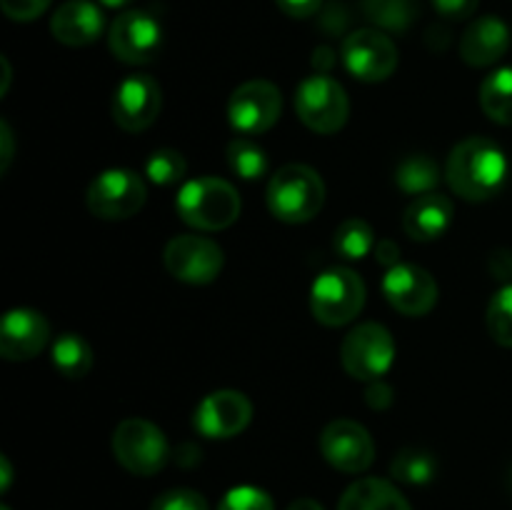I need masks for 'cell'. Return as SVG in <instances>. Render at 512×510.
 Wrapping results in <instances>:
<instances>
[{
  "instance_id": "1",
  "label": "cell",
  "mask_w": 512,
  "mask_h": 510,
  "mask_svg": "<svg viewBox=\"0 0 512 510\" xmlns=\"http://www.w3.org/2000/svg\"><path fill=\"white\" fill-rule=\"evenodd\" d=\"M450 190L470 203L490 200L508 180V155L488 138H468L455 145L445 163Z\"/></svg>"
},
{
  "instance_id": "2",
  "label": "cell",
  "mask_w": 512,
  "mask_h": 510,
  "mask_svg": "<svg viewBox=\"0 0 512 510\" xmlns=\"http://www.w3.org/2000/svg\"><path fill=\"white\" fill-rule=\"evenodd\" d=\"M175 208L190 228L215 233V230L230 228L238 220L243 203H240L238 190L228 180L205 175V178L183 183L175 198Z\"/></svg>"
},
{
  "instance_id": "3",
  "label": "cell",
  "mask_w": 512,
  "mask_h": 510,
  "mask_svg": "<svg viewBox=\"0 0 512 510\" xmlns=\"http://www.w3.org/2000/svg\"><path fill=\"white\" fill-rule=\"evenodd\" d=\"M265 200L270 213L283 223H308L323 210L325 183L310 165H285L270 178Z\"/></svg>"
},
{
  "instance_id": "4",
  "label": "cell",
  "mask_w": 512,
  "mask_h": 510,
  "mask_svg": "<svg viewBox=\"0 0 512 510\" xmlns=\"http://www.w3.org/2000/svg\"><path fill=\"white\" fill-rule=\"evenodd\" d=\"M365 305V283L355 270L330 268L315 278L310 288V310L328 328L348 325Z\"/></svg>"
},
{
  "instance_id": "5",
  "label": "cell",
  "mask_w": 512,
  "mask_h": 510,
  "mask_svg": "<svg viewBox=\"0 0 512 510\" xmlns=\"http://www.w3.org/2000/svg\"><path fill=\"white\" fill-rule=\"evenodd\" d=\"M295 113L313 133L333 135L348 123L350 100L338 80L313 73L295 90Z\"/></svg>"
},
{
  "instance_id": "6",
  "label": "cell",
  "mask_w": 512,
  "mask_h": 510,
  "mask_svg": "<svg viewBox=\"0 0 512 510\" xmlns=\"http://www.w3.org/2000/svg\"><path fill=\"white\" fill-rule=\"evenodd\" d=\"M395 340L390 330L380 323H360L340 343V363L345 373L355 380H383L393 368Z\"/></svg>"
},
{
  "instance_id": "7",
  "label": "cell",
  "mask_w": 512,
  "mask_h": 510,
  "mask_svg": "<svg viewBox=\"0 0 512 510\" xmlns=\"http://www.w3.org/2000/svg\"><path fill=\"white\" fill-rule=\"evenodd\" d=\"M113 455L128 473L150 478L165 468L170 448L158 425L145 418H128L115 428Z\"/></svg>"
},
{
  "instance_id": "8",
  "label": "cell",
  "mask_w": 512,
  "mask_h": 510,
  "mask_svg": "<svg viewBox=\"0 0 512 510\" xmlns=\"http://www.w3.org/2000/svg\"><path fill=\"white\" fill-rule=\"evenodd\" d=\"M148 198L145 180L138 173L125 168H113L100 173L90 183L85 203L88 210L100 220H125L133 218Z\"/></svg>"
},
{
  "instance_id": "9",
  "label": "cell",
  "mask_w": 512,
  "mask_h": 510,
  "mask_svg": "<svg viewBox=\"0 0 512 510\" xmlns=\"http://www.w3.org/2000/svg\"><path fill=\"white\" fill-rule=\"evenodd\" d=\"M340 60L353 78L365 83L388 80L398 68V48L378 28H360L345 35Z\"/></svg>"
},
{
  "instance_id": "10",
  "label": "cell",
  "mask_w": 512,
  "mask_h": 510,
  "mask_svg": "<svg viewBox=\"0 0 512 510\" xmlns=\"http://www.w3.org/2000/svg\"><path fill=\"white\" fill-rule=\"evenodd\" d=\"M108 45L120 63H153L163 48V28L145 10H125L110 25Z\"/></svg>"
},
{
  "instance_id": "11",
  "label": "cell",
  "mask_w": 512,
  "mask_h": 510,
  "mask_svg": "<svg viewBox=\"0 0 512 510\" xmlns=\"http://www.w3.org/2000/svg\"><path fill=\"white\" fill-rule=\"evenodd\" d=\"M165 268L175 280L190 285H208L223 270V250L205 235H178L165 245Z\"/></svg>"
},
{
  "instance_id": "12",
  "label": "cell",
  "mask_w": 512,
  "mask_h": 510,
  "mask_svg": "<svg viewBox=\"0 0 512 510\" xmlns=\"http://www.w3.org/2000/svg\"><path fill=\"white\" fill-rule=\"evenodd\" d=\"M283 95L268 80H248L238 85L228 100V118L238 133L263 135L278 123Z\"/></svg>"
},
{
  "instance_id": "13",
  "label": "cell",
  "mask_w": 512,
  "mask_h": 510,
  "mask_svg": "<svg viewBox=\"0 0 512 510\" xmlns=\"http://www.w3.org/2000/svg\"><path fill=\"white\" fill-rule=\"evenodd\" d=\"M163 90L153 75L133 73L123 78L113 95V120L125 133H140L158 120Z\"/></svg>"
},
{
  "instance_id": "14",
  "label": "cell",
  "mask_w": 512,
  "mask_h": 510,
  "mask_svg": "<svg viewBox=\"0 0 512 510\" xmlns=\"http://www.w3.org/2000/svg\"><path fill=\"white\" fill-rule=\"evenodd\" d=\"M320 453L340 473H365L375 460V443L365 425L338 418L320 433Z\"/></svg>"
},
{
  "instance_id": "15",
  "label": "cell",
  "mask_w": 512,
  "mask_h": 510,
  "mask_svg": "<svg viewBox=\"0 0 512 510\" xmlns=\"http://www.w3.org/2000/svg\"><path fill=\"white\" fill-rule=\"evenodd\" d=\"M250 418H253V403L248 395L240 390H215L200 400L193 425L205 438L225 440L243 433Z\"/></svg>"
},
{
  "instance_id": "16",
  "label": "cell",
  "mask_w": 512,
  "mask_h": 510,
  "mask_svg": "<svg viewBox=\"0 0 512 510\" xmlns=\"http://www.w3.org/2000/svg\"><path fill=\"white\" fill-rule=\"evenodd\" d=\"M383 295L398 313L420 318V315H428L438 303V283L420 265L398 263L385 273Z\"/></svg>"
},
{
  "instance_id": "17",
  "label": "cell",
  "mask_w": 512,
  "mask_h": 510,
  "mask_svg": "<svg viewBox=\"0 0 512 510\" xmlns=\"http://www.w3.org/2000/svg\"><path fill=\"white\" fill-rule=\"evenodd\" d=\"M48 340L50 325L38 310L15 308L0 320V355L5 360H33L48 345Z\"/></svg>"
},
{
  "instance_id": "18",
  "label": "cell",
  "mask_w": 512,
  "mask_h": 510,
  "mask_svg": "<svg viewBox=\"0 0 512 510\" xmlns=\"http://www.w3.org/2000/svg\"><path fill=\"white\" fill-rule=\"evenodd\" d=\"M105 18L103 10L90 0H68L60 5L50 20V30L58 43L70 45V48H83V45L95 43L103 35Z\"/></svg>"
},
{
  "instance_id": "19",
  "label": "cell",
  "mask_w": 512,
  "mask_h": 510,
  "mask_svg": "<svg viewBox=\"0 0 512 510\" xmlns=\"http://www.w3.org/2000/svg\"><path fill=\"white\" fill-rule=\"evenodd\" d=\"M510 45V30L495 15L473 20L460 38V58L473 68H488L498 63Z\"/></svg>"
},
{
  "instance_id": "20",
  "label": "cell",
  "mask_w": 512,
  "mask_h": 510,
  "mask_svg": "<svg viewBox=\"0 0 512 510\" xmlns=\"http://www.w3.org/2000/svg\"><path fill=\"white\" fill-rule=\"evenodd\" d=\"M455 208L448 195L425 193L418 195L403 213V230L413 240L420 243H433L443 238L448 228L453 225Z\"/></svg>"
},
{
  "instance_id": "21",
  "label": "cell",
  "mask_w": 512,
  "mask_h": 510,
  "mask_svg": "<svg viewBox=\"0 0 512 510\" xmlns=\"http://www.w3.org/2000/svg\"><path fill=\"white\" fill-rule=\"evenodd\" d=\"M338 510H413L405 495L383 478H363L350 485Z\"/></svg>"
},
{
  "instance_id": "22",
  "label": "cell",
  "mask_w": 512,
  "mask_h": 510,
  "mask_svg": "<svg viewBox=\"0 0 512 510\" xmlns=\"http://www.w3.org/2000/svg\"><path fill=\"white\" fill-rule=\"evenodd\" d=\"M440 165L433 155L425 153H413L405 155L398 163V170H395V183L403 193L408 195H425L435 193V188L440 185Z\"/></svg>"
},
{
  "instance_id": "23",
  "label": "cell",
  "mask_w": 512,
  "mask_h": 510,
  "mask_svg": "<svg viewBox=\"0 0 512 510\" xmlns=\"http://www.w3.org/2000/svg\"><path fill=\"white\" fill-rule=\"evenodd\" d=\"M50 358H53V368L58 370L63 378L78 380L85 378L93 368V348L88 345V340L78 333H63L53 340V350H50Z\"/></svg>"
},
{
  "instance_id": "24",
  "label": "cell",
  "mask_w": 512,
  "mask_h": 510,
  "mask_svg": "<svg viewBox=\"0 0 512 510\" xmlns=\"http://www.w3.org/2000/svg\"><path fill=\"white\" fill-rule=\"evenodd\" d=\"M480 108L493 123L512 125V65L485 75L480 85Z\"/></svg>"
},
{
  "instance_id": "25",
  "label": "cell",
  "mask_w": 512,
  "mask_h": 510,
  "mask_svg": "<svg viewBox=\"0 0 512 510\" xmlns=\"http://www.w3.org/2000/svg\"><path fill=\"white\" fill-rule=\"evenodd\" d=\"M363 13L378 30L403 33L415 23L420 8L418 0H363Z\"/></svg>"
},
{
  "instance_id": "26",
  "label": "cell",
  "mask_w": 512,
  "mask_h": 510,
  "mask_svg": "<svg viewBox=\"0 0 512 510\" xmlns=\"http://www.w3.org/2000/svg\"><path fill=\"white\" fill-rule=\"evenodd\" d=\"M390 473L405 485H428L438 475V460L428 450L403 448L390 463Z\"/></svg>"
},
{
  "instance_id": "27",
  "label": "cell",
  "mask_w": 512,
  "mask_h": 510,
  "mask_svg": "<svg viewBox=\"0 0 512 510\" xmlns=\"http://www.w3.org/2000/svg\"><path fill=\"white\" fill-rule=\"evenodd\" d=\"M225 158H228L230 170L243 180H258L268 173V155L250 138L230 140Z\"/></svg>"
},
{
  "instance_id": "28",
  "label": "cell",
  "mask_w": 512,
  "mask_h": 510,
  "mask_svg": "<svg viewBox=\"0 0 512 510\" xmlns=\"http://www.w3.org/2000/svg\"><path fill=\"white\" fill-rule=\"evenodd\" d=\"M335 253L345 260H363L375 248V233L363 218H348L335 230Z\"/></svg>"
},
{
  "instance_id": "29",
  "label": "cell",
  "mask_w": 512,
  "mask_h": 510,
  "mask_svg": "<svg viewBox=\"0 0 512 510\" xmlns=\"http://www.w3.org/2000/svg\"><path fill=\"white\" fill-rule=\"evenodd\" d=\"M188 173V163L183 155L173 148H160L145 160V175L155 185H173L180 183Z\"/></svg>"
},
{
  "instance_id": "30",
  "label": "cell",
  "mask_w": 512,
  "mask_h": 510,
  "mask_svg": "<svg viewBox=\"0 0 512 510\" xmlns=\"http://www.w3.org/2000/svg\"><path fill=\"white\" fill-rule=\"evenodd\" d=\"M488 330L503 348H512V285H505L493 295L488 305Z\"/></svg>"
},
{
  "instance_id": "31",
  "label": "cell",
  "mask_w": 512,
  "mask_h": 510,
  "mask_svg": "<svg viewBox=\"0 0 512 510\" xmlns=\"http://www.w3.org/2000/svg\"><path fill=\"white\" fill-rule=\"evenodd\" d=\"M218 510H275L273 498L255 485H238L220 500Z\"/></svg>"
},
{
  "instance_id": "32",
  "label": "cell",
  "mask_w": 512,
  "mask_h": 510,
  "mask_svg": "<svg viewBox=\"0 0 512 510\" xmlns=\"http://www.w3.org/2000/svg\"><path fill=\"white\" fill-rule=\"evenodd\" d=\"M150 510H208V500L198 493V490L175 488L155 498Z\"/></svg>"
},
{
  "instance_id": "33",
  "label": "cell",
  "mask_w": 512,
  "mask_h": 510,
  "mask_svg": "<svg viewBox=\"0 0 512 510\" xmlns=\"http://www.w3.org/2000/svg\"><path fill=\"white\" fill-rule=\"evenodd\" d=\"M53 0H0V8L8 15L10 20H18V23H28V20L40 18V15L48 10V5Z\"/></svg>"
},
{
  "instance_id": "34",
  "label": "cell",
  "mask_w": 512,
  "mask_h": 510,
  "mask_svg": "<svg viewBox=\"0 0 512 510\" xmlns=\"http://www.w3.org/2000/svg\"><path fill=\"white\" fill-rule=\"evenodd\" d=\"M480 0H433L435 10L448 20H465L478 10Z\"/></svg>"
},
{
  "instance_id": "35",
  "label": "cell",
  "mask_w": 512,
  "mask_h": 510,
  "mask_svg": "<svg viewBox=\"0 0 512 510\" xmlns=\"http://www.w3.org/2000/svg\"><path fill=\"white\" fill-rule=\"evenodd\" d=\"M365 403L373 410L390 408V403H393V388L388 383H383V380H373L368 385V390H365Z\"/></svg>"
},
{
  "instance_id": "36",
  "label": "cell",
  "mask_w": 512,
  "mask_h": 510,
  "mask_svg": "<svg viewBox=\"0 0 512 510\" xmlns=\"http://www.w3.org/2000/svg\"><path fill=\"white\" fill-rule=\"evenodd\" d=\"M278 8L290 18H310L320 10L323 0H275Z\"/></svg>"
},
{
  "instance_id": "37",
  "label": "cell",
  "mask_w": 512,
  "mask_h": 510,
  "mask_svg": "<svg viewBox=\"0 0 512 510\" xmlns=\"http://www.w3.org/2000/svg\"><path fill=\"white\" fill-rule=\"evenodd\" d=\"M13 153H15L13 130H10V125L3 120V123H0V173H8Z\"/></svg>"
},
{
  "instance_id": "38",
  "label": "cell",
  "mask_w": 512,
  "mask_h": 510,
  "mask_svg": "<svg viewBox=\"0 0 512 510\" xmlns=\"http://www.w3.org/2000/svg\"><path fill=\"white\" fill-rule=\"evenodd\" d=\"M375 258H378V263L393 268V265L400 263V248L393 243V240L383 238L378 245H375Z\"/></svg>"
},
{
  "instance_id": "39",
  "label": "cell",
  "mask_w": 512,
  "mask_h": 510,
  "mask_svg": "<svg viewBox=\"0 0 512 510\" xmlns=\"http://www.w3.org/2000/svg\"><path fill=\"white\" fill-rule=\"evenodd\" d=\"M490 270H493L495 278H510L512 275V253H508V250H498V253L490 258Z\"/></svg>"
},
{
  "instance_id": "40",
  "label": "cell",
  "mask_w": 512,
  "mask_h": 510,
  "mask_svg": "<svg viewBox=\"0 0 512 510\" xmlns=\"http://www.w3.org/2000/svg\"><path fill=\"white\" fill-rule=\"evenodd\" d=\"M333 63H335L333 50H330V48H318V50H315L313 65H315V68H318V73L328 75V70L333 68Z\"/></svg>"
},
{
  "instance_id": "41",
  "label": "cell",
  "mask_w": 512,
  "mask_h": 510,
  "mask_svg": "<svg viewBox=\"0 0 512 510\" xmlns=\"http://www.w3.org/2000/svg\"><path fill=\"white\" fill-rule=\"evenodd\" d=\"M288 510H325V508L320 503H315L313 498H300L295 500V503H290Z\"/></svg>"
},
{
  "instance_id": "42",
  "label": "cell",
  "mask_w": 512,
  "mask_h": 510,
  "mask_svg": "<svg viewBox=\"0 0 512 510\" xmlns=\"http://www.w3.org/2000/svg\"><path fill=\"white\" fill-rule=\"evenodd\" d=\"M0 470H3V480H0V490H8L10 488V478H13V470H10V463H8V458H0Z\"/></svg>"
},
{
  "instance_id": "43",
  "label": "cell",
  "mask_w": 512,
  "mask_h": 510,
  "mask_svg": "<svg viewBox=\"0 0 512 510\" xmlns=\"http://www.w3.org/2000/svg\"><path fill=\"white\" fill-rule=\"evenodd\" d=\"M0 65H3V88H0V93H8V85H10V63L8 58H0Z\"/></svg>"
},
{
  "instance_id": "44",
  "label": "cell",
  "mask_w": 512,
  "mask_h": 510,
  "mask_svg": "<svg viewBox=\"0 0 512 510\" xmlns=\"http://www.w3.org/2000/svg\"><path fill=\"white\" fill-rule=\"evenodd\" d=\"M100 3H103L105 8H110V10H120V8H128L133 0H100Z\"/></svg>"
},
{
  "instance_id": "45",
  "label": "cell",
  "mask_w": 512,
  "mask_h": 510,
  "mask_svg": "<svg viewBox=\"0 0 512 510\" xmlns=\"http://www.w3.org/2000/svg\"><path fill=\"white\" fill-rule=\"evenodd\" d=\"M508 485H510V490H512V468H510V473H508Z\"/></svg>"
},
{
  "instance_id": "46",
  "label": "cell",
  "mask_w": 512,
  "mask_h": 510,
  "mask_svg": "<svg viewBox=\"0 0 512 510\" xmlns=\"http://www.w3.org/2000/svg\"><path fill=\"white\" fill-rule=\"evenodd\" d=\"M0 510H10V508H8V505H3V508H0Z\"/></svg>"
}]
</instances>
